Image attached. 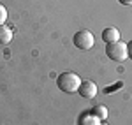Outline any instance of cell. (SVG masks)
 <instances>
[{
  "instance_id": "cell-9",
  "label": "cell",
  "mask_w": 132,
  "mask_h": 125,
  "mask_svg": "<svg viewBox=\"0 0 132 125\" xmlns=\"http://www.w3.org/2000/svg\"><path fill=\"white\" fill-rule=\"evenodd\" d=\"M5 21H7V9H5V5L0 4V25H4Z\"/></svg>"
},
{
  "instance_id": "cell-7",
  "label": "cell",
  "mask_w": 132,
  "mask_h": 125,
  "mask_svg": "<svg viewBox=\"0 0 132 125\" xmlns=\"http://www.w3.org/2000/svg\"><path fill=\"white\" fill-rule=\"evenodd\" d=\"M92 115L97 116L101 122H106V120H108V116H109V113H108V107H106V106H95V107H93V111H92Z\"/></svg>"
},
{
  "instance_id": "cell-5",
  "label": "cell",
  "mask_w": 132,
  "mask_h": 125,
  "mask_svg": "<svg viewBox=\"0 0 132 125\" xmlns=\"http://www.w3.org/2000/svg\"><path fill=\"white\" fill-rule=\"evenodd\" d=\"M102 41L106 42V44L120 41V30H118V28H114V27H109V28H106V30L102 32Z\"/></svg>"
},
{
  "instance_id": "cell-12",
  "label": "cell",
  "mask_w": 132,
  "mask_h": 125,
  "mask_svg": "<svg viewBox=\"0 0 132 125\" xmlns=\"http://www.w3.org/2000/svg\"><path fill=\"white\" fill-rule=\"evenodd\" d=\"M101 125H108V123H106V122H101Z\"/></svg>"
},
{
  "instance_id": "cell-8",
  "label": "cell",
  "mask_w": 132,
  "mask_h": 125,
  "mask_svg": "<svg viewBox=\"0 0 132 125\" xmlns=\"http://www.w3.org/2000/svg\"><path fill=\"white\" fill-rule=\"evenodd\" d=\"M79 125H101V120L90 113V115H85V116H83L81 122H79Z\"/></svg>"
},
{
  "instance_id": "cell-1",
  "label": "cell",
  "mask_w": 132,
  "mask_h": 125,
  "mask_svg": "<svg viewBox=\"0 0 132 125\" xmlns=\"http://www.w3.org/2000/svg\"><path fill=\"white\" fill-rule=\"evenodd\" d=\"M56 85L62 92L65 94H76L79 90V85H81V78L74 72H63L56 78Z\"/></svg>"
},
{
  "instance_id": "cell-11",
  "label": "cell",
  "mask_w": 132,
  "mask_h": 125,
  "mask_svg": "<svg viewBox=\"0 0 132 125\" xmlns=\"http://www.w3.org/2000/svg\"><path fill=\"white\" fill-rule=\"evenodd\" d=\"M122 4H125V5H132V0H120Z\"/></svg>"
},
{
  "instance_id": "cell-3",
  "label": "cell",
  "mask_w": 132,
  "mask_h": 125,
  "mask_svg": "<svg viewBox=\"0 0 132 125\" xmlns=\"http://www.w3.org/2000/svg\"><path fill=\"white\" fill-rule=\"evenodd\" d=\"M74 46L78 48V49H92L93 48V44H95V37H93V34L90 30H79L76 32V35H74Z\"/></svg>"
},
{
  "instance_id": "cell-10",
  "label": "cell",
  "mask_w": 132,
  "mask_h": 125,
  "mask_svg": "<svg viewBox=\"0 0 132 125\" xmlns=\"http://www.w3.org/2000/svg\"><path fill=\"white\" fill-rule=\"evenodd\" d=\"M127 53H129V58H132V41L127 44Z\"/></svg>"
},
{
  "instance_id": "cell-2",
  "label": "cell",
  "mask_w": 132,
  "mask_h": 125,
  "mask_svg": "<svg viewBox=\"0 0 132 125\" xmlns=\"http://www.w3.org/2000/svg\"><path fill=\"white\" fill-rule=\"evenodd\" d=\"M106 55L109 56V60L113 62H125V58L129 56L127 53V44L122 41H116V42H109L106 46Z\"/></svg>"
},
{
  "instance_id": "cell-4",
  "label": "cell",
  "mask_w": 132,
  "mask_h": 125,
  "mask_svg": "<svg viewBox=\"0 0 132 125\" xmlns=\"http://www.w3.org/2000/svg\"><path fill=\"white\" fill-rule=\"evenodd\" d=\"M78 92H79L81 97H85V99H93L95 94H97V85L93 83V81H81Z\"/></svg>"
},
{
  "instance_id": "cell-6",
  "label": "cell",
  "mask_w": 132,
  "mask_h": 125,
  "mask_svg": "<svg viewBox=\"0 0 132 125\" xmlns=\"http://www.w3.org/2000/svg\"><path fill=\"white\" fill-rule=\"evenodd\" d=\"M12 41V30L7 25H0V44H9Z\"/></svg>"
}]
</instances>
